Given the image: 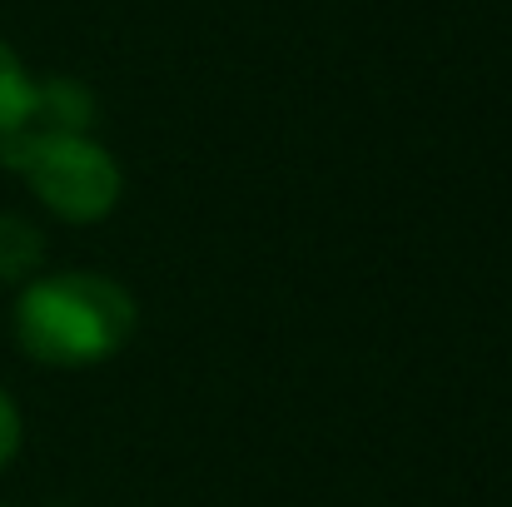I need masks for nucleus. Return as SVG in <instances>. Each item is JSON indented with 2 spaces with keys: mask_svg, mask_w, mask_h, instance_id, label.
<instances>
[{
  "mask_svg": "<svg viewBox=\"0 0 512 507\" xmlns=\"http://www.w3.org/2000/svg\"><path fill=\"white\" fill-rule=\"evenodd\" d=\"M140 324L135 294L105 274H45L15 299V343L45 368H90L115 358Z\"/></svg>",
  "mask_w": 512,
  "mask_h": 507,
  "instance_id": "1",
  "label": "nucleus"
},
{
  "mask_svg": "<svg viewBox=\"0 0 512 507\" xmlns=\"http://www.w3.org/2000/svg\"><path fill=\"white\" fill-rule=\"evenodd\" d=\"M0 165L20 174L35 199L70 224L105 219L125 194L115 155L90 135H10L0 140Z\"/></svg>",
  "mask_w": 512,
  "mask_h": 507,
  "instance_id": "2",
  "label": "nucleus"
},
{
  "mask_svg": "<svg viewBox=\"0 0 512 507\" xmlns=\"http://www.w3.org/2000/svg\"><path fill=\"white\" fill-rule=\"evenodd\" d=\"M90 125H95V95L80 80L55 75V80H35L30 110L15 125V135H90Z\"/></svg>",
  "mask_w": 512,
  "mask_h": 507,
  "instance_id": "3",
  "label": "nucleus"
},
{
  "mask_svg": "<svg viewBox=\"0 0 512 507\" xmlns=\"http://www.w3.org/2000/svg\"><path fill=\"white\" fill-rule=\"evenodd\" d=\"M45 264V234L25 214H0V284H30Z\"/></svg>",
  "mask_w": 512,
  "mask_h": 507,
  "instance_id": "4",
  "label": "nucleus"
},
{
  "mask_svg": "<svg viewBox=\"0 0 512 507\" xmlns=\"http://www.w3.org/2000/svg\"><path fill=\"white\" fill-rule=\"evenodd\" d=\"M30 95H35V80L25 75L20 55L0 40V140L15 135V125H20L25 110H30Z\"/></svg>",
  "mask_w": 512,
  "mask_h": 507,
  "instance_id": "5",
  "label": "nucleus"
},
{
  "mask_svg": "<svg viewBox=\"0 0 512 507\" xmlns=\"http://www.w3.org/2000/svg\"><path fill=\"white\" fill-rule=\"evenodd\" d=\"M15 453H20V408H15L10 393L0 388V473L10 468Z\"/></svg>",
  "mask_w": 512,
  "mask_h": 507,
  "instance_id": "6",
  "label": "nucleus"
},
{
  "mask_svg": "<svg viewBox=\"0 0 512 507\" xmlns=\"http://www.w3.org/2000/svg\"><path fill=\"white\" fill-rule=\"evenodd\" d=\"M0 507H5V503H0Z\"/></svg>",
  "mask_w": 512,
  "mask_h": 507,
  "instance_id": "7",
  "label": "nucleus"
}]
</instances>
